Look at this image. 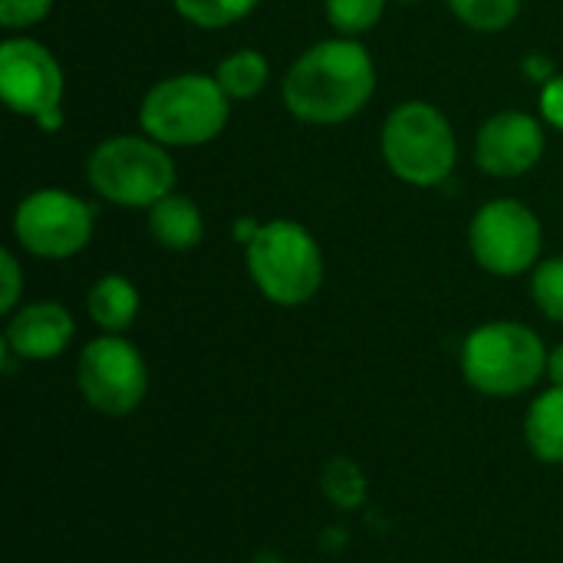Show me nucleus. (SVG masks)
I'll return each instance as SVG.
<instances>
[{
    "mask_svg": "<svg viewBox=\"0 0 563 563\" xmlns=\"http://www.w3.org/2000/svg\"><path fill=\"white\" fill-rule=\"evenodd\" d=\"M548 379L554 386H563V343L554 346V350H548Z\"/></svg>",
    "mask_w": 563,
    "mask_h": 563,
    "instance_id": "obj_27",
    "label": "nucleus"
},
{
    "mask_svg": "<svg viewBox=\"0 0 563 563\" xmlns=\"http://www.w3.org/2000/svg\"><path fill=\"white\" fill-rule=\"evenodd\" d=\"M63 122H66V115H63V109H56V112H46V115H40L33 125H36L40 132H59V129H63Z\"/></svg>",
    "mask_w": 563,
    "mask_h": 563,
    "instance_id": "obj_28",
    "label": "nucleus"
},
{
    "mask_svg": "<svg viewBox=\"0 0 563 563\" xmlns=\"http://www.w3.org/2000/svg\"><path fill=\"white\" fill-rule=\"evenodd\" d=\"M76 386L89 409L102 416H129L148 393V366L135 343L122 333H102L89 340L76 363Z\"/></svg>",
    "mask_w": 563,
    "mask_h": 563,
    "instance_id": "obj_9",
    "label": "nucleus"
},
{
    "mask_svg": "<svg viewBox=\"0 0 563 563\" xmlns=\"http://www.w3.org/2000/svg\"><path fill=\"white\" fill-rule=\"evenodd\" d=\"M145 224L148 234L158 247L165 251H195L205 241V214L201 208L188 198L172 191L168 198H162L158 205H152L145 211Z\"/></svg>",
    "mask_w": 563,
    "mask_h": 563,
    "instance_id": "obj_13",
    "label": "nucleus"
},
{
    "mask_svg": "<svg viewBox=\"0 0 563 563\" xmlns=\"http://www.w3.org/2000/svg\"><path fill=\"white\" fill-rule=\"evenodd\" d=\"M544 152V122L521 109H501L488 115L475 135V165L492 178H521L541 165Z\"/></svg>",
    "mask_w": 563,
    "mask_h": 563,
    "instance_id": "obj_11",
    "label": "nucleus"
},
{
    "mask_svg": "<svg viewBox=\"0 0 563 563\" xmlns=\"http://www.w3.org/2000/svg\"><path fill=\"white\" fill-rule=\"evenodd\" d=\"M244 264L264 300L277 307H303L323 287V251L310 228L290 218L264 221L244 247Z\"/></svg>",
    "mask_w": 563,
    "mask_h": 563,
    "instance_id": "obj_3",
    "label": "nucleus"
},
{
    "mask_svg": "<svg viewBox=\"0 0 563 563\" xmlns=\"http://www.w3.org/2000/svg\"><path fill=\"white\" fill-rule=\"evenodd\" d=\"M379 152L386 168L412 188H439L459 165V139L449 115L426 102H399L379 132Z\"/></svg>",
    "mask_w": 563,
    "mask_h": 563,
    "instance_id": "obj_4",
    "label": "nucleus"
},
{
    "mask_svg": "<svg viewBox=\"0 0 563 563\" xmlns=\"http://www.w3.org/2000/svg\"><path fill=\"white\" fill-rule=\"evenodd\" d=\"M0 280H3V290H0V313H13L16 303H20V294H23V267L16 261L13 251H0Z\"/></svg>",
    "mask_w": 563,
    "mask_h": 563,
    "instance_id": "obj_23",
    "label": "nucleus"
},
{
    "mask_svg": "<svg viewBox=\"0 0 563 563\" xmlns=\"http://www.w3.org/2000/svg\"><path fill=\"white\" fill-rule=\"evenodd\" d=\"M214 79L221 82V89L228 92L231 102H247L264 92V86L271 79V63L264 59L261 49L241 46L214 66Z\"/></svg>",
    "mask_w": 563,
    "mask_h": 563,
    "instance_id": "obj_16",
    "label": "nucleus"
},
{
    "mask_svg": "<svg viewBox=\"0 0 563 563\" xmlns=\"http://www.w3.org/2000/svg\"><path fill=\"white\" fill-rule=\"evenodd\" d=\"M320 488L343 511H356L366 501V478L353 459H330L320 472Z\"/></svg>",
    "mask_w": 563,
    "mask_h": 563,
    "instance_id": "obj_19",
    "label": "nucleus"
},
{
    "mask_svg": "<svg viewBox=\"0 0 563 563\" xmlns=\"http://www.w3.org/2000/svg\"><path fill=\"white\" fill-rule=\"evenodd\" d=\"M531 297L548 320L563 323V254L544 257L531 271Z\"/></svg>",
    "mask_w": 563,
    "mask_h": 563,
    "instance_id": "obj_21",
    "label": "nucleus"
},
{
    "mask_svg": "<svg viewBox=\"0 0 563 563\" xmlns=\"http://www.w3.org/2000/svg\"><path fill=\"white\" fill-rule=\"evenodd\" d=\"M521 69H525V76H528V79H534V82H541V86H544L548 79H554V76H558V73H554V63H551L544 53H531V56L521 63Z\"/></svg>",
    "mask_w": 563,
    "mask_h": 563,
    "instance_id": "obj_25",
    "label": "nucleus"
},
{
    "mask_svg": "<svg viewBox=\"0 0 563 563\" xmlns=\"http://www.w3.org/2000/svg\"><path fill=\"white\" fill-rule=\"evenodd\" d=\"M76 336L73 313L56 300H33L10 313L3 346L23 363H46L69 350Z\"/></svg>",
    "mask_w": 563,
    "mask_h": 563,
    "instance_id": "obj_12",
    "label": "nucleus"
},
{
    "mask_svg": "<svg viewBox=\"0 0 563 563\" xmlns=\"http://www.w3.org/2000/svg\"><path fill=\"white\" fill-rule=\"evenodd\" d=\"M139 287L122 274H102L86 294V313L102 333H125L139 317Z\"/></svg>",
    "mask_w": 563,
    "mask_h": 563,
    "instance_id": "obj_14",
    "label": "nucleus"
},
{
    "mask_svg": "<svg viewBox=\"0 0 563 563\" xmlns=\"http://www.w3.org/2000/svg\"><path fill=\"white\" fill-rule=\"evenodd\" d=\"M538 102H541V119H544L551 129L563 132V73H558L554 79H548V82L541 86Z\"/></svg>",
    "mask_w": 563,
    "mask_h": 563,
    "instance_id": "obj_24",
    "label": "nucleus"
},
{
    "mask_svg": "<svg viewBox=\"0 0 563 563\" xmlns=\"http://www.w3.org/2000/svg\"><path fill=\"white\" fill-rule=\"evenodd\" d=\"M96 234V208L66 188H36L16 201V247L40 261H69L89 247Z\"/></svg>",
    "mask_w": 563,
    "mask_h": 563,
    "instance_id": "obj_7",
    "label": "nucleus"
},
{
    "mask_svg": "<svg viewBox=\"0 0 563 563\" xmlns=\"http://www.w3.org/2000/svg\"><path fill=\"white\" fill-rule=\"evenodd\" d=\"M396 3H416V0H396Z\"/></svg>",
    "mask_w": 563,
    "mask_h": 563,
    "instance_id": "obj_29",
    "label": "nucleus"
},
{
    "mask_svg": "<svg viewBox=\"0 0 563 563\" xmlns=\"http://www.w3.org/2000/svg\"><path fill=\"white\" fill-rule=\"evenodd\" d=\"M261 224H264V221H257V218H251V214L241 218V221H234V228H231V231H234V241H241V244L247 247V244L254 241V234L261 231Z\"/></svg>",
    "mask_w": 563,
    "mask_h": 563,
    "instance_id": "obj_26",
    "label": "nucleus"
},
{
    "mask_svg": "<svg viewBox=\"0 0 563 563\" xmlns=\"http://www.w3.org/2000/svg\"><path fill=\"white\" fill-rule=\"evenodd\" d=\"M525 439L541 462L563 465V386H551L531 402L525 419Z\"/></svg>",
    "mask_w": 563,
    "mask_h": 563,
    "instance_id": "obj_15",
    "label": "nucleus"
},
{
    "mask_svg": "<svg viewBox=\"0 0 563 563\" xmlns=\"http://www.w3.org/2000/svg\"><path fill=\"white\" fill-rule=\"evenodd\" d=\"M56 0H0V26L7 33H26L53 13Z\"/></svg>",
    "mask_w": 563,
    "mask_h": 563,
    "instance_id": "obj_22",
    "label": "nucleus"
},
{
    "mask_svg": "<svg viewBox=\"0 0 563 563\" xmlns=\"http://www.w3.org/2000/svg\"><path fill=\"white\" fill-rule=\"evenodd\" d=\"M261 0H172L175 13L198 30H224L257 10Z\"/></svg>",
    "mask_w": 563,
    "mask_h": 563,
    "instance_id": "obj_18",
    "label": "nucleus"
},
{
    "mask_svg": "<svg viewBox=\"0 0 563 563\" xmlns=\"http://www.w3.org/2000/svg\"><path fill=\"white\" fill-rule=\"evenodd\" d=\"M389 0H323L327 23L336 30V36L360 40L363 33L376 30Z\"/></svg>",
    "mask_w": 563,
    "mask_h": 563,
    "instance_id": "obj_20",
    "label": "nucleus"
},
{
    "mask_svg": "<svg viewBox=\"0 0 563 563\" xmlns=\"http://www.w3.org/2000/svg\"><path fill=\"white\" fill-rule=\"evenodd\" d=\"M455 20L475 33H505L518 16L525 0H445Z\"/></svg>",
    "mask_w": 563,
    "mask_h": 563,
    "instance_id": "obj_17",
    "label": "nucleus"
},
{
    "mask_svg": "<svg viewBox=\"0 0 563 563\" xmlns=\"http://www.w3.org/2000/svg\"><path fill=\"white\" fill-rule=\"evenodd\" d=\"M86 181L109 205L148 211L175 191L178 168L162 142L145 132H122L102 139L89 152Z\"/></svg>",
    "mask_w": 563,
    "mask_h": 563,
    "instance_id": "obj_5",
    "label": "nucleus"
},
{
    "mask_svg": "<svg viewBox=\"0 0 563 563\" xmlns=\"http://www.w3.org/2000/svg\"><path fill=\"white\" fill-rule=\"evenodd\" d=\"M231 122V99L214 73H175L148 86L139 102V129L165 148L214 142Z\"/></svg>",
    "mask_w": 563,
    "mask_h": 563,
    "instance_id": "obj_2",
    "label": "nucleus"
},
{
    "mask_svg": "<svg viewBox=\"0 0 563 563\" xmlns=\"http://www.w3.org/2000/svg\"><path fill=\"white\" fill-rule=\"evenodd\" d=\"M462 376L482 396H521L548 376V346L528 323H482L462 343Z\"/></svg>",
    "mask_w": 563,
    "mask_h": 563,
    "instance_id": "obj_6",
    "label": "nucleus"
},
{
    "mask_svg": "<svg viewBox=\"0 0 563 563\" xmlns=\"http://www.w3.org/2000/svg\"><path fill=\"white\" fill-rule=\"evenodd\" d=\"M373 96L376 63L353 36H330L307 46L280 79L284 109L307 125L350 122Z\"/></svg>",
    "mask_w": 563,
    "mask_h": 563,
    "instance_id": "obj_1",
    "label": "nucleus"
},
{
    "mask_svg": "<svg viewBox=\"0 0 563 563\" xmlns=\"http://www.w3.org/2000/svg\"><path fill=\"white\" fill-rule=\"evenodd\" d=\"M63 92L66 76L56 53L26 33H7L0 43V96L7 109L36 122L63 109Z\"/></svg>",
    "mask_w": 563,
    "mask_h": 563,
    "instance_id": "obj_10",
    "label": "nucleus"
},
{
    "mask_svg": "<svg viewBox=\"0 0 563 563\" xmlns=\"http://www.w3.org/2000/svg\"><path fill=\"white\" fill-rule=\"evenodd\" d=\"M468 251L485 274L521 277L541 264V218L521 198H492L468 224Z\"/></svg>",
    "mask_w": 563,
    "mask_h": 563,
    "instance_id": "obj_8",
    "label": "nucleus"
}]
</instances>
